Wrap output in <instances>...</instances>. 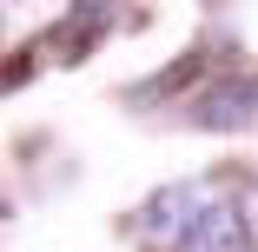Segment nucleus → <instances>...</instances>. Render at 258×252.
Returning <instances> with one entry per match:
<instances>
[{
    "mask_svg": "<svg viewBox=\"0 0 258 252\" xmlns=\"http://www.w3.org/2000/svg\"><path fill=\"white\" fill-rule=\"evenodd\" d=\"M205 206H212V199H205V186H166V192H152L146 213H139V239L179 252V239L205 219Z\"/></svg>",
    "mask_w": 258,
    "mask_h": 252,
    "instance_id": "nucleus-1",
    "label": "nucleus"
},
{
    "mask_svg": "<svg viewBox=\"0 0 258 252\" xmlns=\"http://www.w3.org/2000/svg\"><path fill=\"white\" fill-rule=\"evenodd\" d=\"M238 219H245V239H251V252H258V186L238 192Z\"/></svg>",
    "mask_w": 258,
    "mask_h": 252,
    "instance_id": "nucleus-4",
    "label": "nucleus"
},
{
    "mask_svg": "<svg viewBox=\"0 0 258 252\" xmlns=\"http://www.w3.org/2000/svg\"><path fill=\"white\" fill-rule=\"evenodd\" d=\"M185 120L205 126V133H245V126H258V80H219V86H205L185 107Z\"/></svg>",
    "mask_w": 258,
    "mask_h": 252,
    "instance_id": "nucleus-2",
    "label": "nucleus"
},
{
    "mask_svg": "<svg viewBox=\"0 0 258 252\" xmlns=\"http://www.w3.org/2000/svg\"><path fill=\"white\" fill-rule=\"evenodd\" d=\"M179 252H251L245 219H238V199H212V206H205V219L179 239Z\"/></svg>",
    "mask_w": 258,
    "mask_h": 252,
    "instance_id": "nucleus-3",
    "label": "nucleus"
}]
</instances>
